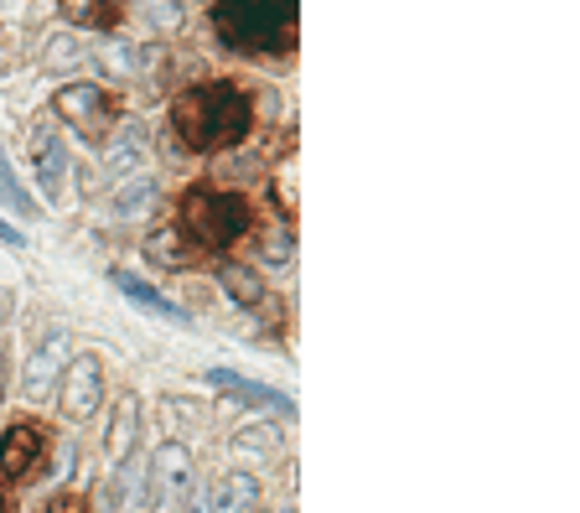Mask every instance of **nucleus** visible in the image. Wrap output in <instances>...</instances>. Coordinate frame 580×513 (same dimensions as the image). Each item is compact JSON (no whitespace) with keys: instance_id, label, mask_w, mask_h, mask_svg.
Returning a JSON list of instances; mask_svg holds the SVG:
<instances>
[{"instance_id":"obj_13","label":"nucleus","mask_w":580,"mask_h":513,"mask_svg":"<svg viewBox=\"0 0 580 513\" xmlns=\"http://www.w3.org/2000/svg\"><path fill=\"white\" fill-rule=\"evenodd\" d=\"M254 499H259V483H254L249 472H234V477H224V487H218V509L213 513H244Z\"/></svg>"},{"instance_id":"obj_5","label":"nucleus","mask_w":580,"mask_h":513,"mask_svg":"<svg viewBox=\"0 0 580 513\" xmlns=\"http://www.w3.org/2000/svg\"><path fill=\"white\" fill-rule=\"evenodd\" d=\"M197 493V472L193 456L181 446H161L156 462H150V509L156 513H181V503Z\"/></svg>"},{"instance_id":"obj_1","label":"nucleus","mask_w":580,"mask_h":513,"mask_svg":"<svg viewBox=\"0 0 580 513\" xmlns=\"http://www.w3.org/2000/svg\"><path fill=\"white\" fill-rule=\"evenodd\" d=\"M171 125L193 151H224L234 140H244L249 130V99L238 93V83L213 78V83H193L187 93H177L171 105Z\"/></svg>"},{"instance_id":"obj_15","label":"nucleus","mask_w":580,"mask_h":513,"mask_svg":"<svg viewBox=\"0 0 580 513\" xmlns=\"http://www.w3.org/2000/svg\"><path fill=\"white\" fill-rule=\"evenodd\" d=\"M224 290H228V302H238V306H254L259 296H265V286L254 280V270H244V265H224Z\"/></svg>"},{"instance_id":"obj_20","label":"nucleus","mask_w":580,"mask_h":513,"mask_svg":"<svg viewBox=\"0 0 580 513\" xmlns=\"http://www.w3.org/2000/svg\"><path fill=\"white\" fill-rule=\"evenodd\" d=\"M275 446H281V436H275V431H244V436L234 441L238 456H244V452H259V456H265V452H275Z\"/></svg>"},{"instance_id":"obj_2","label":"nucleus","mask_w":580,"mask_h":513,"mask_svg":"<svg viewBox=\"0 0 580 513\" xmlns=\"http://www.w3.org/2000/svg\"><path fill=\"white\" fill-rule=\"evenodd\" d=\"M218 37L244 52H291L296 47V0H218Z\"/></svg>"},{"instance_id":"obj_24","label":"nucleus","mask_w":580,"mask_h":513,"mask_svg":"<svg viewBox=\"0 0 580 513\" xmlns=\"http://www.w3.org/2000/svg\"><path fill=\"white\" fill-rule=\"evenodd\" d=\"M0 244H11V249H21V234H16V228L6 224V218H0Z\"/></svg>"},{"instance_id":"obj_23","label":"nucleus","mask_w":580,"mask_h":513,"mask_svg":"<svg viewBox=\"0 0 580 513\" xmlns=\"http://www.w3.org/2000/svg\"><path fill=\"white\" fill-rule=\"evenodd\" d=\"M47 62H52V68H68V62H78V47L73 42H58L52 52H47Z\"/></svg>"},{"instance_id":"obj_19","label":"nucleus","mask_w":580,"mask_h":513,"mask_svg":"<svg viewBox=\"0 0 580 513\" xmlns=\"http://www.w3.org/2000/svg\"><path fill=\"white\" fill-rule=\"evenodd\" d=\"M259 259L265 265H291V228H269L265 244H259Z\"/></svg>"},{"instance_id":"obj_11","label":"nucleus","mask_w":580,"mask_h":513,"mask_svg":"<svg viewBox=\"0 0 580 513\" xmlns=\"http://www.w3.org/2000/svg\"><path fill=\"white\" fill-rule=\"evenodd\" d=\"M208 384H218V389H234L238 399H249V405H265V410H281V415H296V405H291L281 389H265V384H254V378H238L234 368H208Z\"/></svg>"},{"instance_id":"obj_17","label":"nucleus","mask_w":580,"mask_h":513,"mask_svg":"<svg viewBox=\"0 0 580 513\" xmlns=\"http://www.w3.org/2000/svg\"><path fill=\"white\" fill-rule=\"evenodd\" d=\"M156 203V181H130L125 193H115V213L119 218H140Z\"/></svg>"},{"instance_id":"obj_9","label":"nucleus","mask_w":580,"mask_h":513,"mask_svg":"<svg viewBox=\"0 0 580 513\" xmlns=\"http://www.w3.org/2000/svg\"><path fill=\"white\" fill-rule=\"evenodd\" d=\"M62 363H68V333H62V327H52V333L42 337V343L31 347L27 374H21V394H27L31 405H37V399H47L52 378L62 374Z\"/></svg>"},{"instance_id":"obj_26","label":"nucleus","mask_w":580,"mask_h":513,"mask_svg":"<svg viewBox=\"0 0 580 513\" xmlns=\"http://www.w3.org/2000/svg\"><path fill=\"white\" fill-rule=\"evenodd\" d=\"M0 399H6V353H0Z\"/></svg>"},{"instance_id":"obj_4","label":"nucleus","mask_w":580,"mask_h":513,"mask_svg":"<svg viewBox=\"0 0 580 513\" xmlns=\"http://www.w3.org/2000/svg\"><path fill=\"white\" fill-rule=\"evenodd\" d=\"M52 109H58L83 140H105L109 125H115V93L99 89V83H68V89H58Z\"/></svg>"},{"instance_id":"obj_7","label":"nucleus","mask_w":580,"mask_h":513,"mask_svg":"<svg viewBox=\"0 0 580 513\" xmlns=\"http://www.w3.org/2000/svg\"><path fill=\"white\" fill-rule=\"evenodd\" d=\"M31 171H37V181H42V193L58 203V197H62V177H68V146H62L58 125L47 120V115L31 120Z\"/></svg>"},{"instance_id":"obj_6","label":"nucleus","mask_w":580,"mask_h":513,"mask_svg":"<svg viewBox=\"0 0 580 513\" xmlns=\"http://www.w3.org/2000/svg\"><path fill=\"white\" fill-rule=\"evenodd\" d=\"M105 399V374H99V358H68L62 363V415L68 421H89Z\"/></svg>"},{"instance_id":"obj_10","label":"nucleus","mask_w":580,"mask_h":513,"mask_svg":"<svg viewBox=\"0 0 580 513\" xmlns=\"http://www.w3.org/2000/svg\"><path fill=\"white\" fill-rule=\"evenodd\" d=\"M135 441H140V405H135L130 394H125V399H119V410H115V425H109V436H105L109 467L130 462V456H135Z\"/></svg>"},{"instance_id":"obj_3","label":"nucleus","mask_w":580,"mask_h":513,"mask_svg":"<svg viewBox=\"0 0 580 513\" xmlns=\"http://www.w3.org/2000/svg\"><path fill=\"white\" fill-rule=\"evenodd\" d=\"M197 249H213V255H224L234 249L244 234H249V203L234 193H218V187H197V193L181 197V228Z\"/></svg>"},{"instance_id":"obj_22","label":"nucleus","mask_w":580,"mask_h":513,"mask_svg":"<svg viewBox=\"0 0 580 513\" xmlns=\"http://www.w3.org/2000/svg\"><path fill=\"white\" fill-rule=\"evenodd\" d=\"M47 513H89V509H83V499H78V493H58V499L47 503Z\"/></svg>"},{"instance_id":"obj_25","label":"nucleus","mask_w":580,"mask_h":513,"mask_svg":"<svg viewBox=\"0 0 580 513\" xmlns=\"http://www.w3.org/2000/svg\"><path fill=\"white\" fill-rule=\"evenodd\" d=\"M0 513H16V503H11V493L0 487Z\"/></svg>"},{"instance_id":"obj_18","label":"nucleus","mask_w":580,"mask_h":513,"mask_svg":"<svg viewBox=\"0 0 580 513\" xmlns=\"http://www.w3.org/2000/svg\"><path fill=\"white\" fill-rule=\"evenodd\" d=\"M0 203H6V208L11 213H21V218H31V197H27V187H21V181H16V171L6 167V151H0Z\"/></svg>"},{"instance_id":"obj_12","label":"nucleus","mask_w":580,"mask_h":513,"mask_svg":"<svg viewBox=\"0 0 580 513\" xmlns=\"http://www.w3.org/2000/svg\"><path fill=\"white\" fill-rule=\"evenodd\" d=\"M115 290H125L130 302L150 306V312H156V317H166V322H187V312H181V306H171V302H166V296H161V290H156V286H146V280H135L130 270H115Z\"/></svg>"},{"instance_id":"obj_14","label":"nucleus","mask_w":580,"mask_h":513,"mask_svg":"<svg viewBox=\"0 0 580 513\" xmlns=\"http://www.w3.org/2000/svg\"><path fill=\"white\" fill-rule=\"evenodd\" d=\"M119 483H115V499H109V509L115 513H140V467H135V456L130 462H119Z\"/></svg>"},{"instance_id":"obj_21","label":"nucleus","mask_w":580,"mask_h":513,"mask_svg":"<svg viewBox=\"0 0 580 513\" xmlns=\"http://www.w3.org/2000/svg\"><path fill=\"white\" fill-rule=\"evenodd\" d=\"M62 11L73 21H105V0H62Z\"/></svg>"},{"instance_id":"obj_8","label":"nucleus","mask_w":580,"mask_h":513,"mask_svg":"<svg viewBox=\"0 0 580 513\" xmlns=\"http://www.w3.org/2000/svg\"><path fill=\"white\" fill-rule=\"evenodd\" d=\"M42 456H47V431L42 425H11L6 436H0V472L21 483L31 472H42Z\"/></svg>"},{"instance_id":"obj_16","label":"nucleus","mask_w":580,"mask_h":513,"mask_svg":"<svg viewBox=\"0 0 580 513\" xmlns=\"http://www.w3.org/2000/svg\"><path fill=\"white\" fill-rule=\"evenodd\" d=\"M177 228H161V234H150V244H146V255L156 259V265H166V270H187V265H193V259L181 255L177 249Z\"/></svg>"}]
</instances>
